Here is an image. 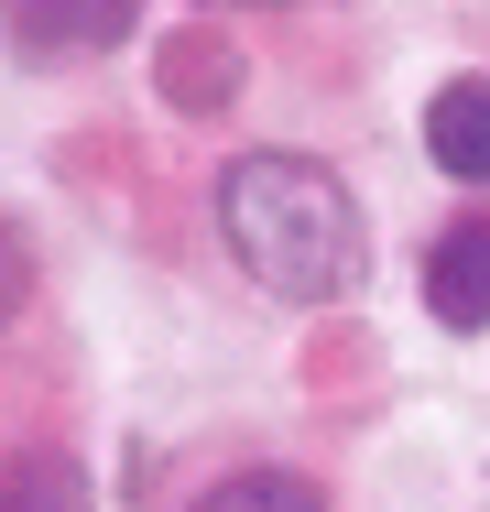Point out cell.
Listing matches in <instances>:
<instances>
[{"label": "cell", "instance_id": "obj_4", "mask_svg": "<svg viewBox=\"0 0 490 512\" xmlns=\"http://www.w3.org/2000/svg\"><path fill=\"white\" fill-rule=\"evenodd\" d=\"M425 153H436V175L490 186V77H447L425 99Z\"/></svg>", "mask_w": 490, "mask_h": 512}, {"label": "cell", "instance_id": "obj_7", "mask_svg": "<svg viewBox=\"0 0 490 512\" xmlns=\"http://www.w3.org/2000/svg\"><path fill=\"white\" fill-rule=\"evenodd\" d=\"M33 295V251H22V229L0 218V327H11V306Z\"/></svg>", "mask_w": 490, "mask_h": 512}, {"label": "cell", "instance_id": "obj_1", "mask_svg": "<svg viewBox=\"0 0 490 512\" xmlns=\"http://www.w3.org/2000/svg\"><path fill=\"white\" fill-rule=\"evenodd\" d=\"M218 240L284 306H338L371 273V218L316 153H240L218 175Z\"/></svg>", "mask_w": 490, "mask_h": 512}, {"label": "cell", "instance_id": "obj_6", "mask_svg": "<svg viewBox=\"0 0 490 512\" xmlns=\"http://www.w3.org/2000/svg\"><path fill=\"white\" fill-rule=\"evenodd\" d=\"M196 512H327V491H316V480H294V469H229Z\"/></svg>", "mask_w": 490, "mask_h": 512}, {"label": "cell", "instance_id": "obj_5", "mask_svg": "<svg viewBox=\"0 0 490 512\" xmlns=\"http://www.w3.org/2000/svg\"><path fill=\"white\" fill-rule=\"evenodd\" d=\"M0 512H88V469L66 447H11L0 458Z\"/></svg>", "mask_w": 490, "mask_h": 512}, {"label": "cell", "instance_id": "obj_3", "mask_svg": "<svg viewBox=\"0 0 490 512\" xmlns=\"http://www.w3.org/2000/svg\"><path fill=\"white\" fill-rule=\"evenodd\" d=\"M425 306L436 327H490V207L480 218H458V229H436V251H425Z\"/></svg>", "mask_w": 490, "mask_h": 512}, {"label": "cell", "instance_id": "obj_2", "mask_svg": "<svg viewBox=\"0 0 490 512\" xmlns=\"http://www.w3.org/2000/svg\"><path fill=\"white\" fill-rule=\"evenodd\" d=\"M0 11H11V44H22V55L66 66V55L131 44V11H142V0H0Z\"/></svg>", "mask_w": 490, "mask_h": 512}]
</instances>
